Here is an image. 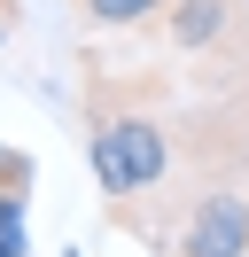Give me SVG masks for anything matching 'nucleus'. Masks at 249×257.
Masks as SVG:
<instances>
[{
	"label": "nucleus",
	"instance_id": "obj_1",
	"mask_svg": "<svg viewBox=\"0 0 249 257\" xmlns=\"http://www.w3.org/2000/svg\"><path fill=\"white\" fill-rule=\"evenodd\" d=\"M86 156H93L101 195L125 203V195H148L156 179L171 172V133H164V117H148V109H101Z\"/></svg>",
	"mask_w": 249,
	"mask_h": 257
},
{
	"label": "nucleus",
	"instance_id": "obj_2",
	"mask_svg": "<svg viewBox=\"0 0 249 257\" xmlns=\"http://www.w3.org/2000/svg\"><path fill=\"white\" fill-rule=\"evenodd\" d=\"M179 257H249V179H226L187 210Z\"/></svg>",
	"mask_w": 249,
	"mask_h": 257
},
{
	"label": "nucleus",
	"instance_id": "obj_3",
	"mask_svg": "<svg viewBox=\"0 0 249 257\" xmlns=\"http://www.w3.org/2000/svg\"><path fill=\"white\" fill-rule=\"evenodd\" d=\"M226 16H233V0H164L156 32L179 55H195V47H218V39H226Z\"/></svg>",
	"mask_w": 249,
	"mask_h": 257
},
{
	"label": "nucleus",
	"instance_id": "obj_4",
	"mask_svg": "<svg viewBox=\"0 0 249 257\" xmlns=\"http://www.w3.org/2000/svg\"><path fill=\"white\" fill-rule=\"evenodd\" d=\"M86 24H109V32H140V24L164 16V0H70Z\"/></svg>",
	"mask_w": 249,
	"mask_h": 257
},
{
	"label": "nucleus",
	"instance_id": "obj_5",
	"mask_svg": "<svg viewBox=\"0 0 249 257\" xmlns=\"http://www.w3.org/2000/svg\"><path fill=\"white\" fill-rule=\"evenodd\" d=\"M24 203H31V156L0 148V226H24Z\"/></svg>",
	"mask_w": 249,
	"mask_h": 257
},
{
	"label": "nucleus",
	"instance_id": "obj_6",
	"mask_svg": "<svg viewBox=\"0 0 249 257\" xmlns=\"http://www.w3.org/2000/svg\"><path fill=\"white\" fill-rule=\"evenodd\" d=\"M0 257H24V226H0Z\"/></svg>",
	"mask_w": 249,
	"mask_h": 257
},
{
	"label": "nucleus",
	"instance_id": "obj_7",
	"mask_svg": "<svg viewBox=\"0 0 249 257\" xmlns=\"http://www.w3.org/2000/svg\"><path fill=\"white\" fill-rule=\"evenodd\" d=\"M16 39V0H0V47Z\"/></svg>",
	"mask_w": 249,
	"mask_h": 257
}]
</instances>
